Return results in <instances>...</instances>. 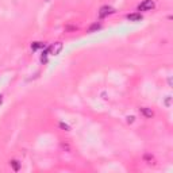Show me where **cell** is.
Instances as JSON below:
<instances>
[{"instance_id": "6da1fadb", "label": "cell", "mask_w": 173, "mask_h": 173, "mask_svg": "<svg viewBox=\"0 0 173 173\" xmlns=\"http://www.w3.org/2000/svg\"><path fill=\"white\" fill-rule=\"evenodd\" d=\"M155 3L153 0H143L139 5H138V11H142V12H148V11L154 10Z\"/></svg>"}, {"instance_id": "7a4b0ae2", "label": "cell", "mask_w": 173, "mask_h": 173, "mask_svg": "<svg viewBox=\"0 0 173 173\" xmlns=\"http://www.w3.org/2000/svg\"><path fill=\"white\" fill-rule=\"evenodd\" d=\"M114 12H115V10L112 7H109V5H103V7L99 10L97 15H99L100 19H103V18H107L108 15H112Z\"/></svg>"}, {"instance_id": "3957f363", "label": "cell", "mask_w": 173, "mask_h": 173, "mask_svg": "<svg viewBox=\"0 0 173 173\" xmlns=\"http://www.w3.org/2000/svg\"><path fill=\"white\" fill-rule=\"evenodd\" d=\"M61 50H62V43L61 42H56V43H53V45L49 47V54L50 56H58L60 53H61Z\"/></svg>"}, {"instance_id": "277c9868", "label": "cell", "mask_w": 173, "mask_h": 173, "mask_svg": "<svg viewBox=\"0 0 173 173\" xmlns=\"http://www.w3.org/2000/svg\"><path fill=\"white\" fill-rule=\"evenodd\" d=\"M139 111L145 118H152L153 116V111H152V108H149V107H142V108H139Z\"/></svg>"}, {"instance_id": "5b68a950", "label": "cell", "mask_w": 173, "mask_h": 173, "mask_svg": "<svg viewBox=\"0 0 173 173\" xmlns=\"http://www.w3.org/2000/svg\"><path fill=\"white\" fill-rule=\"evenodd\" d=\"M127 19L130 22H139L142 19V15L141 14H130V15H127Z\"/></svg>"}, {"instance_id": "8992f818", "label": "cell", "mask_w": 173, "mask_h": 173, "mask_svg": "<svg viewBox=\"0 0 173 173\" xmlns=\"http://www.w3.org/2000/svg\"><path fill=\"white\" fill-rule=\"evenodd\" d=\"M10 165H11V168H12L15 172H18L19 169H21V162H19L18 160H11L10 161Z\"/></svg>"}, {"instance_id": "52a82bcc", "label": "cell", "mask_w": 173, "mask_h": 173, "mask_svg": "<svg viewBox=\"0 0 173 173\" xmlns=\"http://www.w3.org/2000/svg\"><path fill=\"white\" fill-rule=\"evenodd\" d=\"M100 28H102V24H100V23H93V24L88 28V31L89 33H93V31H97V30H100Z\"/></svg>"}, {"instance_id": "ba28073f", "label": "cell", "mask_w": 173, "mask_h": 173, "mask_svg": "<svg viewBox=\"0 0 173 173\" xmlns=\"http://www.w3.org/2000/svg\"><path fill=\"white\" fill-rule=\"evenodd\" d=\"M42 43L41 42H34L33 45H31V49H33V50H37V49H39V47H42Z\"/></svg>"}, {"instance_id": "9c48e42d", "label": "cell", "mask_w": 173, "mask_h": 173, "mask_svg": "<svg viewBox=\"0 0 173 173\" xmlns=\"http://www.w3.org/2000/svg\"><path fill=\"white\" fill-rule=\"evenodd\" d=\"M60 127H61V129H64L65 131H69V130H70V127H69L68 125H65L64 122H61V123H60Z\"/></svg>"}, {"instance_id": "30bf717a", "label": "cell", "mask_w": 173, "mask_h": 173, "mask_svg": "<svg viewBox=\"0 0 173 173\" xmlns=\"http://www.w3.org/2000/svg\"><path fill=\"white\" fill-rule=\"evenodd\" d=\"M171 100H172L171 96H166V100H165V106H166V107H171Z\"/></svg>"}, {"instance_id": "8fae6325", "label": "cell", "mask_w": 173, "mask_h": 173, "mask_svg": "<svg viewBox=\"0 0 173 173\" xmlns=\"http://www.w3.org/2000/svg\"><path fill=\"white\" fill-rule=\"evenodd\" d=\"M134 119H135L134 116H127V123H132L134 122Z\"/></svg>"}, {"instance_id": "7c38bea8", "label": "cell", "mask_w": 173, "mask_h": 173, "mask_svg": "<svg viewBox=\"0 0 173 173\" xmlns=\"http://www.w3.org/2000/svg\"><path fill=\"white\" fill-rule=\"evenodd\" d=\"M2 103H3V96L0 95V104H2Z\"/></svg>"}, {"instance_id": "4fadbf2b", "label": "cell", "mask_w": 173, "mask_h": 173, "mask_svg": "<svg viewBox=\"0 0 173 173\" xmlns=\"http://www.w3.org/2000/svg\"><path fill=\"white\" fill-rule=\"evenodd\" d=\"M45 2H50V0H45Z\"/></svg>"}]
</instances>
